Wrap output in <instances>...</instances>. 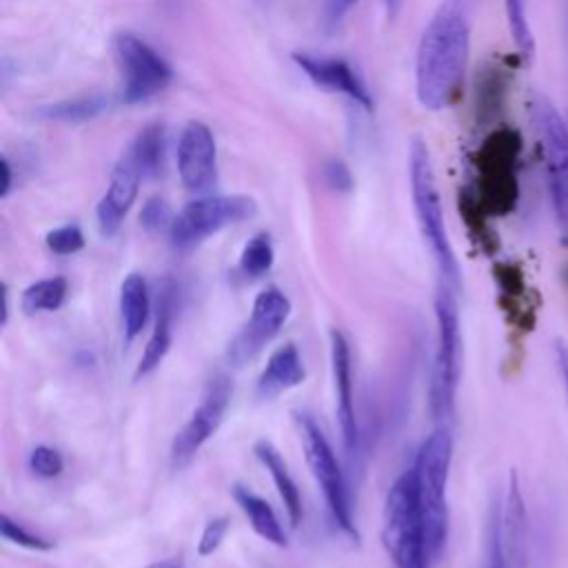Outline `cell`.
<instances>
[{"instance_id":"6da1fadb","label":"cell","mask_w":568,"mask_h":568,"mask_svg":"<svg viewBox=\"0 0 568 568\" xmlns=\"http://www.w3.org/2000/svg\"><path fill=\"white\" fill-rule=\"evenodd\" d=\"M479 0H439L415 55V95L428 111L446 109L464 82Z\"/></svg>"},{"instance_id":"7a4b0ae2","label":"cell","mask_w":568,"mask_h":568,"mask_svg":"<svg viewBox=\"0 0 568 568\" xmlns=\"http://www.w3.org/2000/svg\"><path fill=\"white\" fill-rule=\"evenodd\" d=\"M450 457H453V439L446 428H437L422 442L415 457V466H413L430 564L437 561L448 539L446 486H448Z\"/></svg>"},{"instance_id":"3957f363","label":"cell","mask_w":568,"mask_h":568,"mask_svg":"<svg viewBox=\"0 0 568 568\" xmlns=\"http://www.w3.org/2000/svg\"><path fill=\"white\" fill-rule=\"evenodd\" d=\"M408 180H410V197H413V206H415V217H417L422 237L428 244V248L437 262L442 282L457 286L459 284V264H457L455 251L448 240L442 197L437 191L430 153L422 138H415L408 149Z\"/></svg>"},{"instance_id":"277c9868","label":"cell","mask_w":568,"mask_h":568,"mask_svg":"<svg viewBox=\"0 0 568 568\" xmlns=\"http://www.w3.org/2000/svg\"><path fill=\"white\" fill-rule=\"evenodd\" d=\"M382 541L395 568H430L413 468L402 473L386 493Z\"/></svg>"},{"instance_id":"5b68a950","label":"cell","mask_w":568,"mask_h":568,"mask_svg":"<svg viewBox=\"0 0 568 568\" xmlns=\"http://www.w3.org/2000/svg\"><path fill=\"white\" fill-rule=\"evenodd\" d=\"M530 118L544 158L552 211L568 237V122L544 93L532 95Z\"/></svg>"},{"instance_id":"8992f818","label":"cell","mask_w":568,"mask_h":568,"mask_svg":"<svg viewBox=\"0 0 568 568\" xmlns=\"http://www.w3.org/2000/svg\"><path fill=\"white\" fill-rule=\"evenodd\" d=\"M455 286L442 282L435 295V320H437V351L433 364L430 406L437 417H450L455 404V390L459 379L462 359V333Z\"/></svg>"},{"instance_id":"52a82bcc","label":"cell","mask_w":568,"mask_h":568,"mask_svg":"<svg viewBox=\"0 0 568 568\" xmlns=\"http://www.w3.org/2000/svg\"><path fill=\"white\" fill-rule=\"evenodd\" d=\"M295 426L300 435V444L306 457V464L311 468V475L315 484L320 486L324 501L335 519V524L351 537H357L353 515H351V501H348V490L346 481L342 475V468L335 459V453L322 433V428L315 424V419L306 413L295 415Z\"/></svg>"},{"instance_id":"ba28073f","label":"cell","mask_w":568,"mask_h":568,"mask_svg":"<svg viewBox=\"0 0 568 568\" xmlns=\"http://www.w3.org/2000/svg\"><path fill=\"white\" fill-rule=\"evenodd\" d=\"M257 204L253 197L233 195H202L191 200L175 217L169 229L171 242L178 248H191L206 237L220 233L226 226L240 224L253 217Z\"/></svg>"},{"instance_id":"9c48e42d","label":"cell","mask_w":568,"mask_h":568,"mask_svg":"<svg viewBox=\"0 0 568 568\" xmlns=\"http://www.w3.org/2000/svg\"><path fill=\"white\" fill-rule=\"evenodd\" d=\"M113 55L122 78L120 100L124 104L146 102L160 95L173 80L171 64L135 33H118L113 38Z\"/></svg>"},{"instance_id":"30bf717a","label":"cell","mask_w":568,"mask_h":568,"mask_svg":"<svg viewBox=\"0 0 568 568\" xmlns=\"http://www.w3.org/2000/svg\"><path fill=\"white\" fill-rule=\"evenodd\" d=\"M288 297L275 286L264 288L253 302L251 317L237 331V335L231 339L226 348L229 362L233 366H244L246 362H251L280 333V328L288 320Z\"/></svg>"},{"instance_id":"8fae6325","label":"cell","mask_w":568,"mask_h":568,"mask_svg":"<svg viewBox=\"0 0 568 568\" xmlns=\"http://www.w3.org/2000/svg\"><path fill=\"white\" fill-rule=\"evenodd\" d=\"M231 395H233V386L224 375H217L206 384L195 410L191 413V417L173 439L171 459L175 466L189 464L193 455L215 435L229 408Z\"/></svg>"},{"instance_id":"7c38bea8","label":"cell","mask_w":568,"mask_h":568,"mask_svg":"<svg viewBox=\"0 0 568 568\" xmlns=\"http://www.w3.org/2000/svg\"><path fill=\"white\" fill-rule=\"evenodd\" d=\"M178 173L191 193H206L217 180V146L204 122H189L178 140Z\"/></svg>"},{"instance_id":"4fadbf2b","label":"cell","mask_w":568,"mask_h":568,"mask_svg":"<svg viewBox=\"0 0 568 568\" xmlns=\"http://www.w3.org/2000/svg\"><path fill=\"white\" fill-rule=\"evenodd\" d=\"M142 178H144V173H142L140 162L135 160L131 149H126L122 153V158L115 162L113 171H111V180H109L106 193L98 202L95 215H98L100 233L104 237H111V235L118 233L124 215L129 213V209L135 202V195H138Z\"/></svg>"},{"instance_id":"5bb4252c","label":"cell","mask_w":568,"mask_h":568,"mask_svg":"<svg viewBox=\"0 0 568 568\" xmlns=\"http://www.w3.org/2000/svg\"><path fill=\"white\" fill-rule=\"evenodd\" d=\"M490 541L497 548L499 568H526V508L517 475H510L501 510L493 524Z\"/></svg>"},{"instance_id":"9a60e30c","label":"cell","mask_w":568,"mask_h":568,"mask_svg":"<svg viewBox=\"0 0 568 568\" xmlns=\"http://www.w3.org/2000/svg\"><path fill=\"white\" fill-rule=\"evenodd\" d=\"M293 62L297 69L317 87H324L328 91L346 95L351 102L357 106L371 111L373 109V98L357 75V71L339 58H320L311 53H293Z\"/></svg>"},{"instance_id":"2e32d148","label":"cell","mask_w":568,"mask_h":568,"mask_svg":"<svg viewBox=\"0 0 568 568\" xmlns=\"http://www.w3.org/2000/svg\"><path fill=\"white\" fill-rule=\"evenodd\" d=\"M331 368H333V384H335V410L342 430V439L348 453L357 448L359 428L355 415V393H353V368H351V348L348 339L342 331H331Z\"/></svg>"},{"instance_id":"e0dca14e","label":"cell","mask_w":568,"mask_h":568,"mask_svg":"<svg viewBox=\"0 0 568 568\" xmlns=\"http://www.w3.org/2000/svg\"><path fill=\"white\" fill-rule=\"evenodd\" d=\"M304 377H306V368L302 364V357L295 344H284L271 353L264 371L257 377L255 393L260 399H273L284 390L300 386Z\"/></svg>"},{"instance_id":"ac0fdd59","label":"cell","mask_w":568,"mask_h":568,"mask_svg":"<svg viewBox=\"0 0 568 568\" xmlns=\"http://www.w3.org/2000/svg\"><path fill=\"white\" fill-rule=\"evenodd\" d=\"M253 453L257 457V462L266 468V473L271 475L277 493H280V499L284 504V510L288 515V521L293 528L300 526L302 521V495H300V488L293 479V475L288 473V466L286 462L282 459L280 450L268 442V439H260L255 446H253Z\"/></svg>"},{"instance_id":"d6986e66","label":"cell","mask_w":568,"mask_h":568,"mask_svg":"<svg viewBox=\"0 0 568 568\" xmlns=\"http://www.w3.org/2000/svg\"><path fill=\"white\" fill-rule=\"evenodd\" d=\"M233 499L240 506V510L246 515V519L257 537H262L264 541L280 546V548L286 546L284 526L280 524L275 510L271 508V504L266 499H262L260 495H255L253 490H248L246 486H240V484L233 486Z\"/></svg>"},{"instance_id":"ffe728a7","label":"cell","mask_w":568,"mask_h":568,"mask_svg":"<svg viewBox=\"0 0 568 568\" xmlns=\"http://www.w3.org/2000/svg\"><path fill=\"white\" fill-rule=\"evenodd\" d=\"M111 98L104 93H91V95H75L67 100H58L51 104H42L33 111L38 120L44 122H62V124H82L100 113H104L111 106Z\"/></svg>"},{"instance_id":"44dd1931","label":"cell","mask_w":568,"mask_h":568,"mask_svg":"<svg viewBox=\"0 0 568 568\" xmlns=\"http://www.w3.org/2000/svg\"><path fill=\"white\" fill-rule=\"evenodd\" d=\"M149 311H151V300H149L146 280L140 273L126 275L120 286V315H122V326L129 342L138 337L146 326Z\"/></svg>"},{"instance_id":"7402d4cb","label":"cell","mask_w":568,"mask_h":568,"mask_svg":"<svg viewBox=\"0 0 568 568\" xmlns=\"http://www.w3.org/2000/svg\"><path fill=\"white\" fill-rule=\"evenodd\" d=\"M171 304H169V297H162L160 306H158V315H155V324H153V331H151V337L140 355V362L135 366V379L140 377H146L149 373H153L162 359L166 357L169 353V346H171Z\"/></svg>"},{"instance_id":"603a6c76","label":"cell","mask_w":568,"mask_h":568,"mask_svg":"<svg viewBox=\"0 0 568 568\" xmlns=\"http://www.w3.org/2000/svg\"><path fill=\"white\" fill-rule=\"evenodd\" d=\"M67 288H69V284H67V280L60 277V275L38 280V282L29 284V286L22 291L20 308H22L27 315L42 313V311H58V308L64 304Z\"/></svg>"},{"instance_id":"cb8c5ba5","label":"cell","mask_w":568,"mask_h":568,"mask_svg":"<svg viewBox=\"0 0 568 568\" xmlns=\"http://www.w3.org/2000/svg\"><path fill=\"white\" fill-rule=\"evenodd\" d=\"M129 149L140 162L144 178H155L164 162V129L160 124L142 129L129 144Z\"/></svg>"},{"instance_id":"d4e9b609","label":"cell","mask_w":568,"mask_h":568,"mask_svg":"<svg viewBox=\"0 0 568 568\" xmlns=\"http://www.w3.org/2000/svg\"><path fill=\"white\" fill-rule=\"evenodd\" d=\"M275 253H273V242L268 233H255L242 248L240 255V271L248 280H257L266 275L273 266Z\"/></svg>"},{"instance_id":"484cf974","label":"cell","mask_w":568,"mask_h":568,"mask_svg":"<svg viewBox=\"0 0 568 568\" xmlns=\"http://www.w3.org/2000/svg\"><path fill=\"white\" fill-rule=\"evenodd\" d=\"M506 18L515 47L521 55H532L535 38L528 20V0H506Z\"/></svg>"},{"instance_id":"4316f807","label":"cell","mask_w":568,"mask_h":568,"mask_svg":"<svg viewBox=\"0 0 568 568\" xmlns=\"http://www.w3.org/2000/svg\"><path fill=\"white\" fill-rule=\"evenodd\" d=\"M0 528H2V537L16 546H22V548H29V550H51L53 548V541L27 530L22 524L13 521L7 513L2 515L0 519Z\"/></svg>"},{"instance_id":"83f0119b","label":"cell","mask_w":568,"mask_h":568,"mask_svg":"<svg viewBox=\"0 0 568 568\" xmlns=\"http://www.w3.org/2000/svg\"><path fill=\"white\" fill-rule=\"evenodd\" d=\"M47 246L58 255H73L84 246V235L78 224H64L47 233Z\"/></svg>"},{"instance_id":"f1b7e54d","label":"cell","mask_w":568,"mask_h":568,"mask_svg":"<svg viewBox=\"0 0 568 568\" xmlns=\"http://www.w3.org/2000/svg\"><path fill=\"white\" fill-rule=\"evenodd\" d=\"M29 468H31L33 475L51 479V477H58L62 473L64 459H62L60 450H55L51 446H36L29 453Z\"/></svg>"},{"instance_id":"f546056e","label":"cell","mask_w":568,"mask_h":568,"mask_svg":"<svg viewBox=\"0 0 568 568\" xmlns=\"http://www.w3.org/2000/svg\"><path fill=\"white\" fill-rule=\"evenodd\" d=\"M140 224L149 233H155V231H162V229H171L173 217H171L169 204L162 197L146 200V204L142 206V213H140Z\"/></svg>"},{"instance_id":"4dcf8cb0","label":"cell","mask_w":568,"mask_h":568,"mask_svg":"<svg viewBox=\"0 0 568 568\" xmlns=\"http://www.w3.org/2000/svg\"><path fill=\"white\" fill-rule=\"evenodd\" d=\"M226 530H229V519H226V517H215V519H211V521L204 526L202 535H200L197 555H200V557L213 555V552L220 548V544H222Z\"/></svg>"},{"instance_id":"1f68e13d","label":"cell","mask_w":568,"mask_h":568,"mask_svg":"<svg viewBox=\"0 0 568 568\" xmlns=\"http://www.w3.org/2000/svg\"><path fill=\"white\" fill-rule=\"evenodd\" d=\"M324 180L335 191H351L353 186V175L342 160H331L324 164Z\"/></svg>"},{"instance_id":"d6a6232c","label":"cell","mask_w":568,"mask_h":568,"mask_svg":"<svg viewBox=\"0 0 568 568\" xmlns=\"http://www.w3.org/2000/svg\"><path fill=\"white\" fill-rule=\"evenodd\" d=\"M359 0H326V7H324V20L333 27L337 24Z\"/></svg>"},{"instance_id":"836d02e7","label":"cell","mask_w":568,"mask_h":568,"mask_svg":"<svg viewBox=\"0 0 568 568\" xmlns=\"http://www.w3.org/2000/svg\"><path fill=\"white\" fill-rule=\"evenodd\" d=\"M555 357H557V368L561 373V384H564V393H566V402H568V342H564V339L555 342Z\"/></svg>"},{"instance_id":"e575fe53","label":"cell","mask_w":568,"mask_h":568,"mask_svg":"<svg viewBox=\"0 0 568 568\" xmlns=\"http://www.w3.org/2000/svg\"><path fill=\"white\" fill-rule=\"evenodd\" d=\"M0 164H2V189H0V193H2V197H7L9 191H11V184H13V173H11V166H9L7 158H2Z\"/></svg>"},{"instance_id":"d590c367","label":"cell","mask_w":568,"mask_h":568,"mask_svg":"<svg viewBox=\"0 0 568 568\" xmlns=\"http://www.w3.org/2000/svg\"><path fill=\"white\" fill-rule=\"evenodd\" d=\"M402 2H404V0H384V11H386V18H388V20L397 18V13H399V9H402Z\"/></svg>"},{"instance_id":"8d00e7d4","label":"cell","mask_w":568,"mask_h":568,"mask_svg":"<svg viewBox=\"0 0 568 568\" xmlns=\"http://www.w3.org/2000/svg\"><path fill=\"white\" fill-rule=\"evenodd\" d=\"M146 568H182V559H175V557H169V559H162V561H155V564H149Z\"/></svg>"},{"instance_id":"74e56055","label":"cell","mask_w":568,"mask_h":568,"mask_svg":"<svg viewBox=\"0 0 568 568\" xmlns=\"http://www.w3.org/2000/svg\"><path fill=\"white\" fill-rule=\"evenodd\" d=\"M251 2H253V4H257V7H264V9H266L273 0H251Z\"/></svg>"}]
</instances>
